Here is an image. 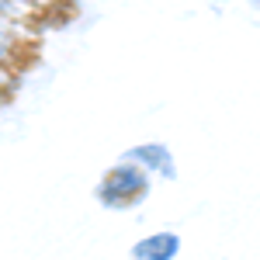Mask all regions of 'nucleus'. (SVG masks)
Returning <instances> with one entry per match:
<instances>
[{
  "label": "nucleus",
  "mask_w": 260,
  "mask_h": 260,
  "mask_svg": "<svg viewBox=\"0 0 260 260\" xmlns=\"http://www.w3.org/2000/svg\"><path fill=\"white\" fill-rule=\"evenodd\" d=\"M146 191H149V177L142 174V167H136V163H121V167H115V170L104 177V184H101L98 194H101L104 205L125 208V205L139 201Z\"/></svg>",
  "instance_id": "f257e3e1"
},
{
  "label": "nucleus",
  "mask_w": 260,
  "mask_h": 260,
  "mask_svg": "<svg viewBox=\"0 0 260 260\" xmlns=\"http://www.w3.org/2000/svg\"><path fill=\"white\" fill-rule=\"evenodd\" d=\"M28 52V42L18 21H0V83L4 77H11L14 70H21V56Z\"/></svg>",
  "instance_id": "f03ea898"
},
{
  "label": "nucleus",
  "mask_w": 260,
  "mask_h": 260,
  "mask_svg": "<svg viewBox=\"0 0 260 260\" xmlns=\"http://www.w3.org/2000/svg\"><path fill=\"white\" fill-rule=\"evenodd\" d=\"M180 250V240L174 233H156V236H146L142 243H136L132 257L136 260H174Z\"/></svg>",
  "instance_id": "7ed1b4c3"
},
{
  "label": "nucleus",
  "mask_w": 260,
  "mask_h": 260,
  "mask_svg": "<svg viewBox=\"0 0 260 260\" xmlns=\"http://www.w3.org/2000/svg\"><path fill=\"white\" fill-rule=\"evenodd\" d=\"M0 21H18V0H0Z\"/></svg>",
  "instance_id": "20e7f679"
},
{
  "label": "nucleus",
  "mask_w": 260,
  "mask_h": 260,
  "mask_svg": "<svg viewBox=\"0 0 260 260\" xmlns=\"http://www.w3.org/2000/svg\"><path fill=\"white\" fill-rule=\"evenodd\" d=\"M0 101H4V83H0Z\"/></svg>",
  "instance_id": "39448f33"
}]
</instances>
